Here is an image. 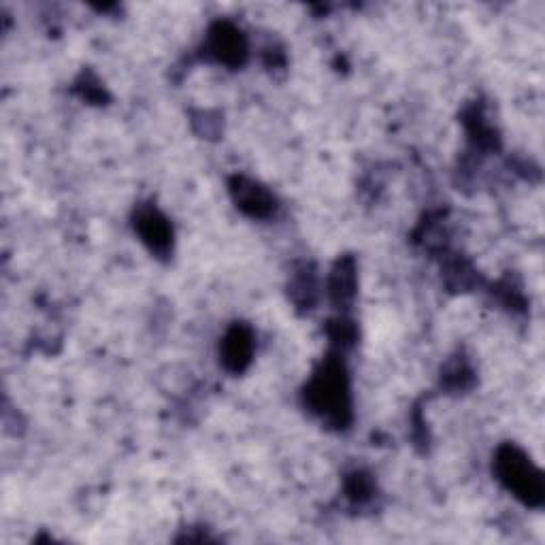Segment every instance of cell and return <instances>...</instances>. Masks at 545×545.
Masks as SVG:
<instances>
[{"instance_id": "cell-6", "label": "cell", "mask_w": 545, "mask_h": 545, "mask_svg": "<svg viewBox=\"0 0 545 545\" xmlns=\"http://www.w3.org/2000/svg\"><path fill=\"white\" fill-rule=\"evenodd\" d=\"M254 352V337L247 326H233L226 333L222 343V362L228 371L241 373L247 369Z\"/></svg>"}, {"instance_id": "cell-8", "label": "cell", "mask_w": 545, "mask_h": 545, "mask_svg": "<svg viewBox=\"0 0 545 545\" xmlns=\"http://www.w3.org/2000/svg\"><path fill=\"white\" fill-rule=\"evenodd\" d=\"M371 492H373V484L369 477L365 473H354L350 477V484H348V497L352 501H367L371 497Z\"/></svg>"}, {"instance_id": "cell-5", "label": "cell", "mask_w": 545, "mask_h": 545, "mask_svg": "<svg viewBox=\"0 0 545 545\" xmlns=\"http://www.w3.org/2000/svg\"><path fill=\"white\" fill-rule=\"evenodd\" d=\"M135 228L139 230L141 239L150 245L152 252L167 254L171 250L173 230H171L167 218H164L158 209H154V207L139 209L137 218H135Z\"/></svg>"}, {"instance_id": "cell-3", "label": "cell", "mask_w": 545, "mask_h": 545, "mask_svg": "<svg viewBox=\"0 0 545 545\" xmlns=\"http://www.w3.org/2000/svg\"><path fill=\"white\" fill-rule=\"evenodd\" d=\"M207 54L220 64L241 66L247 56V43L235 26L218 24L209 32Z\"/></svg>"}, {"instance_id": "cell-2", "label": "cell", "mask_w": 545, "mask_h": 545, "mask_svg": "<svg viewBox=\"0 0 545 545\" xmlns=\"http://www.w3.org/2000/svg\"><path fill=\"white\" fill-rule=\"evenodd\" d=\"M497 475L499 482L514 492V497L524 505L539 507L545 497V484L541 471L533 465L516 445H505L497 454Z\"/></svg>"}, {"instance_id": "cell-4", "label": "cell", "mask_w": 545, "mask_h": 545, "mask_svg": "<svg viewBox=\"0 0 545 545\" xmlns=\"http://www.w3.org/2000/svg\"><path fill=\"white\" fill-rule=\"evenodd\" d=\"M237 207L252 218H267L275 211V198L252 179L237 177L230 184Z\"/></svg>"}, {"instance_id": "cell-1", "label": "cell", "mask_w": 545, "mask_h": 545, "mask_svg": "<svg viewBox=\"0 0 545 545\" xmlns=\"http://www.w3.org/2000/svg\"><path fill=\"white\" fill-rule=\"evenodd\" d=\"M305 403L324 422L343 428L350 422V382L343 362L326 358L305 388Z\"/></svg>"}, {"instance_id": "cell-7", "label": "cell", "mask_w": 545, "mask_h": 545, "mask_svg": "<svg viewBox=\"0 0 545 545\" xmlns=\"http://www.w3.org/2000/svg\"><path fill=\"white\" fill-rule=\"evenodd\" d=\"M356 292V275H354V262L352 260H341L333 277H330V294L337 303H348L354 299Z\"/></svg>"}]
</instances>
